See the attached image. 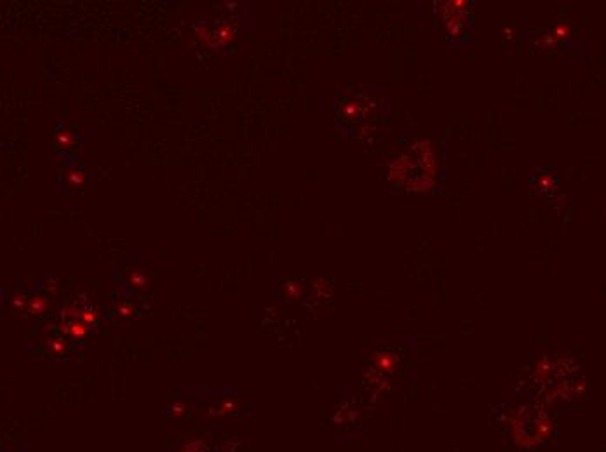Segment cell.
Listing matches in <instances>:
<instances>
[{
  "label": "cell",
  "mask_w": 606,
  "mask_h": 452,
  "mask_svg": "<svg viewBox=\"0 0 606 452\" xmlns=\"http://www.w3.org/2000/svg\"><path fill=\"white\" fill-rule=\"evenodd\" d=\"M44 308H46V301H42L40 298H37V300L32 303V306H30V310H32L33 313H37V315H39Z\"/></svg>",
  "instance_id": "cell-2"
},
{
  "label": "cell",
  "mask_w": 606,
  "mask_h": 452,
  "mask_svg": "<svg viewBox=\"0 0 606 452\" xmlns=\"http://www.w3.org/2000/svg\"><path fill=\"white\" fill-rule=\"evenodd\" d=\"M83 317H84V320H85V322H87V324H89V322H95V320H96V315H95V313H92V312H85Z\"/></svg>",
  "instance_id": "cell-3"
},
{
  "label": "cell",
  "mask_w": 606,
  "mask_h": 452,
  "mask_svg": "<svg viewBox=\"0 0 606 452\" xmlns=\"http://www.w3.org/2000/svg\"><path fill=\"white\" fill-rule=\"evenodd\" d=\"M70 332H72L73 338H83L85 334V327L83 324H72V326H70Z\"/></svg>",
  "instance_id": "cell-1"
}]
</instances>
